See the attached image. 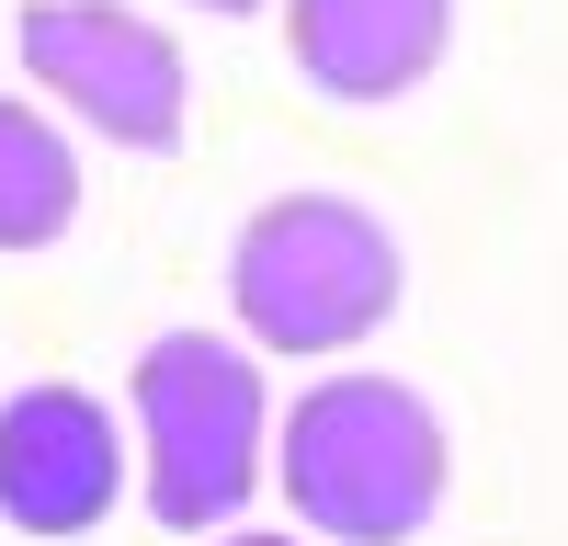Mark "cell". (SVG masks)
<instances>
[{
    "instance_id": "6da1fadb",
    "label": "cell",
    "mask_w": 568,
    "mask_h": 546,
    "mask_svg": "<svg viewBox=\"0 0 568 546\" xmlns=\"http://www.w3.org/2000/svg\"><path fill=\"white\" fill-rule=\"evenodd\" d=\"M273 478L296 501V524L318 546H409L420 524L444 513V422L433 398L398 376H318L296 410H284Z\"/></svg>"
},
{
    "instance_id": "7a4b0ae2",
    "label": "cell",
    "mask_w": 568,
    "mask_h": 546,
    "mask_svg": "<svg viewBox=\"0 0 568 546\" xmlns=\"http://www.w3.org/2000/svg\"><path fill=\"white\" fill-rule=\"evenodd\" d=\"M409 262L353 194H273L227 240V307L262 353H353L398 318Z\"/></svg>"
},
{
    "instance_id": "3957f363",
    "label": "cell",
    "mask_w": 568,
    "mask_h": 546,
    "mask_svg": "<svg viewBox=\"0 0 568 546\" xmlns=\"http://www.w3.org/2000/svg\"><path fill=\"white\" fill-rule=\"evenodd\" d=\"M136 489H149V513L171 535H205L227 524L240 501L262 489V364L251 342H216V331H160L136 353Z\"/></svg>"
},
{
    "instance_id": "277c9868",
    "label": "cell",
    "mask_w": 568,
    "mask_h": 546,
    "mask_svg": "<svg viewBox=\"0 0 568 546\" xmlns=\"http://www.w3.org/2000/svg\"><path fill=\"white\" fill-rule=\"evenodd\" d=\"M23 69L58 91V103L114 136V149H182V46L125 12V0H34L23 12Z\"/></svg>"
},
{
    "instance_id": "5b68a950",
    "label": "cell",
    "mask_w": 568,
    "mask_h": 546,
    "mask_svg": "<svg viewBox=\"0 0 568 546\" xmlns=\"http://www.w3.org/2000/svg\"><path fill=\"white\" fill-rule=\"evenodd\" d=\"M125 489V433L91 387H12L0 398V524L12 535H91Z\"/></svg>"
},
{
    "instance_id": "8992f818",
    "label": "cell",
    "mask_w": 568,
    "mask_h": 546,
    "mask_svg": "<svg viewBox=\"0 0 568 546\" xmlns=\"http://www.w3.org/2000/svg\"><path fill=\"white\" fill-rule=\"evenodd\" d=\"M284 34L329 103H398L444 69L455 0H284Z\"/></svg>"
},
{
    "instance_id": "52a82bcc",
    "label": "cell",
    "mask_w": 568,
    "mask_h": 546,
    "mask_svg": "<svg viewBox=\"0 0 568 546\" xmlns=\"http://www.w3.org/2000/svg\"><path fill=\"white\" fill-rule=\"evenodd\" d=\"M80 216V149L34 103L0 91V251H45Z\"/></svg>"
},
{
    "instance_id": "ba28073f",
    "label": "cell",
    "mask_w": 568,
    "mask_h": 546,
    "mask_svg": "<svg viewBox=\"0 0 568 546\" xmlns=\"http://www.w3.org/2000/svg\"><path fill=\"white\" fill-rule=\"evenodd\" d=\"M216 546H296V535H216Z\"/></svg>"
},
{
    "instance_id": "9c48e42d",
    "label": "cell",
    "mask_w": 568,
    "mask_h": 546,
    "mask_svg": "<svg viewBox=\"0 0 568 546\" xmlns=\"http://www.w3.org/2000/svg\"><path fill=\"white\" fill-rule=\"evenodd\" d=\"M194 12H262V0H194Z\"/></svg>"
}]
</instances>
